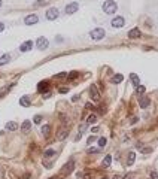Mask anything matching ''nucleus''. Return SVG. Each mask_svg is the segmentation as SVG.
<instances>
[{"label":"nucleus","instance_id":"6e6552de","mask_svg":"<svg viewBox=\"0 0 158 179\" xmlns=\"http://www.w3.org/2000/svg\"><path fill=\"white\" fill-rule=\"evenodd\" d=\"M31 48H33V42L31 41H27V42L21 43L20 51H21V52H27V51H31Z\"/></svg>","mask_w":158,"mask_h":179},{"label":"nucleus","instance_id":"f3484780","mask_svg":"<svg viewBox=\"0 0 158 179\" xmlns=\"http://www.w3.org/2000/svg\"><path fill=\"white\" fill-rule=\"evenodd\" d=\"M48 87H49L48 81H42L41 84L37 85V91H39V93H43V91H46V90H48Z\"/></svg>","mask_w":158,"mask_h":179},{"label":"nucleus","instance_id":"423d86ee","mask_svg":"<svg viewBox=\"0 0 158 179\" xmlns=\"http://www.w3.org/2000/svg\"><path fill=\"white\" fill-rule=\"evenodd\" d=\"M36 46L39 48V49H46L48 46H49V42H48V39H46V37H43V36H41V37H39V39L36 41Z\"/></svg>","mask_w":158,"mask_h":179},{"label":"nucleus","instance_id":"bb28decb","mask_svg":"<svg viewBox=\"0 0 158 179\" xmlns=\"http://www.w3.org/2000/svg\"><path fill=\"white\" fill-rule=\"evenodd\" d=\"M49 129H51V127H49L48 124H45V125L42 127V134H43V136H48V134H49Z\"/></svg>","mask_w":158,"mask_h":179},{"label":"nucleus","instance_id":"a878e982","mask_svg":"<svg viewBox=\"0 0 158 179\" xmlns=\"http://www.w3.org/2000/svg\"><path fill=\"white\" fill-rule=\"evenodd\" d=\"M145 91H146V88H145L143 85H139V87H136V94H139V96H140V94H143Z\"/></svg>","mask_w":158,"mask_h":179},{"label":"nucleus","instance_id":"4c0bfd02","mask_svg":"<svg viewBox=\"0 0 158 179\" xmlns=\"http://www.w3.org/2000/svg\"><path fill=\"white\" fill-rule=\"evenodd\" d=\"M96 137L94 136H91V137H88V143H91V142H93V140H94Z\"/></svg>","mask_w":158,"mask_h":179},{"label":"nucleus","instance_id":"e433bc0d","mask_svg":"<svg viewBox=\"0 0 158 179\" xmlns=\"http://www.w3.org/2000/svg\"><path fill=\"white\" fill-rule=\"evenodd\" d=\"M85 108H87V109H93V105H91V103H87Z\"/></svg>","mask_w":158,"mask_h":179},{"label":"nucleus","instance_id":"79ce46f5","mask_svg":"<svg viewBox=\"0 0 158 179\" xmlns=\"http://www.w3.org/2000/svg\"><path fill=\"white\" fill-rule=\"evenodd\" d=\"M51 179H57V178H51Z\"/></svg>","mask_w":158,"mask_h":179},{"label":"nucleus","instance_id":"393cba45","mask_svg":"<svg viewBox=\"0 0 158 179\" xmlns=\"http://www.w3.org/2000/svg\"><path fill=\"white\" fill-rule=\"evenodd\" d=\"M106 142H108L106 137H100V139H99V148H100V149L104 148V146H106Z\"/></svg>","mask_w":158,"mask_h":179},{"label":"nucleus","instance_id":"20e7f679","mask_svg":"<svg viewBox=\"0 0 158 179\" xmlns=\"http://www.w3.org/2000/svg\"><path fill=\"white\" fill-rule=\"evenodd\" d=\"M58 15H60V12H58V9H57V8H51V9H48V10H46V20H49V21L57 20V18H58Z\"/></svg>","mask_w":158,"mask_h":179},{"label":"nucleus","instance_id":"f8f14e48","mask_svg":"<svg viewBox=\"0 0 158 179\" xmlns=\"http://www.w3.org/2000/svg\"><path fill=\"white\" fill-rule=\"evenodd\" d=\"M110 164H112V155H106V157L103 158V161H101V167L103 169H108Z\"/></svg>","mask_w":158,"mask_h":179},{"label":"nucleus","instance_id":"a19ab883","mask_svg":"<svg viewBox=\"0 0 158 179\" xmlns=\"http://www.w3.org/2000/svg\"><path fill=\"white\" fill-rule=\"evenodd\" d=\"M0 6H2V0H0Z\"/></svg>","mask_w":158,"mask_h":179},{"label":"nucleus","instance_id":"473e14b6","mask_svg":"<svg viewBox=\"0 0 158 179\" xmlns=\"http://www.w3.org/2000/svg\"><path fill=\"white\" fill-rule=\"evenodd\" d=\"M151 151H152L151 148H145V149H142V152H143V154H149Z\"/></svg>","mask_w":158,"mask_h":179},{"label":"nucleus","instance_id":"4be33fe9","mask_svg":"<svg viewBox=\"0 0 158 179\" xmlns=\"http://www.w3.org/2000/svg\"><path fill=\"white\" fill-rule=\"evenodd\" d=\"M97 120H99L97 115H96V113H91L89 117L87 118V124H96V122H97Z\"/></svg>","mask_w":158,"mask_h":179},{"label":"nucleus","instance_id":"c756f323","mask_svg":"<svg viewBox=\"0 0 158 179\" xmlns=\"http://www.w3.org/2000/svg\"><path fill=\"white\" fill-rule=\"evenodd\" d=\"M46 5V0H37V2H34V6H43Z\"/></svg>","mask_w":158,"mask_h":179},{"label":"nucleus","instance_id":"c9c22d12","mask_svg":"<svg viewBox=\"0 0 158 179\" xmlns=\"http://www.w3.org/2000/svg\"><path fill=\"white\" fill-rule=\"evenodd\" d=\"M3 30H5V24L0 22V31H3Z\"/></svg>","mask_w":158,"mask_h":179},{"label":"nucleus","instance_id":"4468645a","mask_svg":"<svg viewBox=\"0 0 158 179\" xmlns=\"http://www.w3.org/2000/svg\"><path fill=\"white\" fill-rule=\"evenodd\" d=\"M89 94H91V99H93V100H99V99H100V94L97 93L96 85H93V87L89 88Z\"/></svg>","mask_w":158,"mask_h":179},{"label":"nucleus","instance_id":"37998d69","mask_svg":"<svg viewBox=\"0 0 158 179\" xmlns=\"http://www.w3.org/2000/svg\"><path fill=\"white\" fill-rule=\"evenodd\" d=\"M103 179H108V178H103Z\"/></svg>","mask_w":158,"mask_h":179},{"label":"nucleus","instance_id":"39448f33","mask_svg":"<svg viewBox=\"0 0 158 179\" xmlns=\"http://www.w3.org/2000/svg\"><path fill=\"white\" fill-rule=\"evenodd\" d=\"M78 9H79V3H78V2H72V3H69L67 6H66L64 12H66L67 15H72V14H75Z\"/></svg>","mask_w":158,"mask_h":179},{"label":"nucleus","instance_id":"cd10ccee","mask_svg":"<svg viewBox=\"0 0 158 179\" xmlns=\"http://www.w3.org/2000/svg\"><path fill=\"white\" fill-rule=\"evenodd\" d=\"M33 121H34V124H41L42 122V115H36L33 118Z\"/></svg>","mask_w":158,"mask_h":179},{"label":"nucleus","instance_id":"9b49d317","mask_svg":"<svg viewBox=\"0 0 158 179\" xmlns=\"http://www.w3.org/2000/svg\"><path fill=\"white\" fill-rule=\"evenodd\" d=\"M73 167H75V163L70 160L67 164L64 166V169H63V172H61V173H63V175H67V173H70V172L73 170Z\"/></svg>","mask_w":158,"mask_h":179},{"label":"nucleus","instance_id":"a211bd4d","mask_svg":"<svg viewBox=\"0 0 158 179\" xmlns=\"http://www.w3.org/2000/svg\"><path fill=\"white\" fill-rule=\"evenodd\" d=\"M17 129H18V124L14 122V121H9V122L6 124V130H8V131H15Z\"/></svg>","mask_w":158,"mask_h":179},{"label":"nucleus","instance_id":"2eb2a0df","mask_svg":"<svg viewBox=\"0 0 158 179\" xmlns=\"http://www.w3.org/2000/svg\"><path fill=\"white\" fill-rule=\"evenodd\" d=\"M30 103H31V100H30V97H27V96H22V97L20 99V105L24 106V108L30 106Z\"/></svg>","mask_w":158,"mask_h":179},{"label":"nucleus","instance_id":"412c9836","mask_svg":"<svg viewBox=\"0 0 158 179\" xmlns=\"http://www.w3.org/2000/svg\"><path fill=\"white\" fill-rule=\"evenodd\" d=\"M130 79H131V82H133L134 87H139L140 81H139V76H137L136 73H131V75H130Z\"/></svg>","mask_w":158,"mask_h":179},{"label":"nucleus","instance_id":"6ab92c4d","mask_svg":"<svg viewBox=\"0 0 158 179\" xmlns=\"http://www.w3.org/2000/svg\"><path fill=\"white\" fill-rule=\"evenodd\" d=\"M134 161H136V152H130L127 158V166H133Z\"/></svg>","mask_w":158,"mask_h":179},{"label":"nucleus","instance_id":"1a4fd4ad","mask_svg":"<svg viewBox=\"0 0 158 179\" xmlns=\"http://www.w3.org/2000/svg\"><path fill=\"white\" fill-rule=\"evenodd\" d=\"M140 30L136 27V29H131L130 31H128V37H130V39H137V37H140Z\"/></svg>","mask_w":158,"mask_h":179},{"label":"nucleus","instance_id":"72a5a7b5","mask_svg":"<svg viewBox=\"0 0 158 179\" xmlns=\"http://www.w3.org/2000/svg\"><path fill=\"white\" fill-rule=\"evenodd\" d=\"M76 76H78V73H76V72H73V73H70V75H69V78H70V79H75Z\"/></svg>","mask_w":158,"mask_h":179},{"label":"nucleus","instance_id":"f03ea898","mask_svg":"<svg viewBox=\"0 0 158 179\" xmlns=\"http://www.w3.org/2000/svg\"><path fill=\"white\" fill-rule=\"evenodd\" d=\"M104 36H106V31H104V29H101V27H97V29L89 31V37H91V41H94V42L103 41Z\"/></svg>","mask_w":158,"mask_h":179},{"label":"nucleus","instance_id":"5701e85b","mask_svg":"<svg viewBox=\"0 0 158 179\" xmlns=\"http://www.w3.org/2000/svg\"><path fill=\"white\" fill-rule=\"evenodd\" d=\"M67 134H69V131L67 130H60V133H58V140H63V139H66L67 137Z\"/></svg>","mask_w":158,"mask_h":179},{"label":"nucleus","instance_id":"0eeeda50","mask_svg":"<svg viewBox=\"0 0 158 179\" xmlns=\"http://www.w3.org/2000/svg\"><path fill=\"white\" fill-rule=\"evenodd\" d=\"M37 21H39V17H37L36 14L27 15V17L24 18V22L27 24V25H33V24H37Z\"/></svg>","mask_w":158,"mask_h":179},{"label":"nucleus","instance_id":"58836bf2","mask_svg":"<svg viewBox=\"0 0 158 179\" xmlns=\"http://www.w3.org/2000/svg\"><path fill=\"white\" fill-rule=\"evenodd\" d=\"M137 120H139V118H137V117H134L133 120H131V122H133V124H134V122H137Z\"/></svg>","mask_w":158,"mask_h":179},{"label":"nucleus","instance_id":"b1692460","mask_svg":"<svg viewBox=\"0 0 158 179\" xmlns=\"http://www.w3.org/2000/svg\"><path fill=\"white\" fill-rule=\"evenodd\" d=\"M52 155H55V151H54V149H46V151L43 152V157H45V158H49V157H52Z\"/></svg>","mask_w":158,"mask_h":179},{"label":"nucleus","instance_id":"f704fd0d","mask_svg":"<svg viewBox=\"0 0 158 179\" xmlns=\"http://www.w3.org/2000/svg\"><path fill=\"white\" fill-rule=\"evenodd\" d=\"M67 91H69V88H66V87H64V88H63V87L60 88V93H61V94H63V93H67Z\"/></svg>","mask_w":158,"mask_h":179},{"label":"nucleus","instance_id":"2f4dec72","mask_svg":"<svg viewBox=\"0 0 158 179\" xmlns=\"http://www.w3.org/2000/svg\"><path fill=\"white\" fill-rule=\"evenodd\" d=\"M151 179H158V173L157 172H152L151 173Z\"/></svg>","mask_w":158,"mask_h":179},{"label":"nucleus","instance_id":"dca6fc26","mask_svg":"<svg viewBox=\"0 0 158 179\" xmlns=\"http://www.w3.org/2000/svg\"><path fill=\"white\" fill-rule=\"evenodd\" d=\"M30 129H31V121L25 120V121L21 124V130H22L24 133H27V131H30Z\"/></svg>","mask_w":158,"mask_h":179},{"label":"nucleus","instance_id":"ea45409f","mask_svg":"<svg viewBox=\"0 0 158 179\" xmlns=\"http://www.w3.org/2000/svg\"><path fill=\"white\" fill-rule=\"evenodd\" d=\"M113 179H121V178H120V176H115V178H113Z\"/></svg>","mask_w":158,"mask_h":179},{"label":"nucleus","instance_id":"f257e3e1","mask_svg":"<svg viewBox=\"0 0 158 179\" xmlns=\"http://www.w3.org/2000/svg\"><path fill=\"white\" fill-rule=\"evenodd\" d=\"M101 8H103V12L108 14V15H113L118 10V5H116L115 0H104V3H103Z\"/></svg>","mask_w":158,"mask_h":179},{"label":"nucleus","instance_id":"7ed1b4c3","mask_svg":"<svg viewBox=\"0 0 158 179\" xmlns=\"http://www.w3.org/2000/svg\"><path fill=\"white\" fill-rule=\"evenodd\" d=\"M110 25L113 29H122L125 25V18L124 17H115L112 21H110Z\"/></svg>","mask_w":158,"mask_h":179},{"label":"nucleus","instance_id":"7c9ffc66","mask_svg":"<svg viewBox=\"0 0 158 179\" xmlns=\"http://www.w3.org/2000/svg\"><path fill=\"white\" fill-rule=\"evenodd\" d=\"M66 76H67V73H66V72H63V73H58V75H55V78H57V79H60V78H66Z\"/></svg>","mask_w":158,"mask_h":179},{"label":"nucleus","instance_id":"ddd939ff","mask_svg":"<svg viewBox=\"0 0 158 179\" xmlns=\"http://www.w3.org/2000/svg\"><path fill=\"white\" fill-rule=\"evenodd\" d=\"M122 81H124V76H122L121 73L113 75V76H112V79H110V82H112V84H121Z\"/></svg>","mask_w":158,"mask_h":179},{"label":"nucleus","instance_id":"9d476101","mask_svg":"<svg viewBox=\"0 0 158 179\" xmlns=\"http://www.w3.org/2000/svg\"><path fill=\"white\" fill-rule=\"evenodd\" d=\"M139 105H140V108H142V109H146V108L151 105V100H149V97H140V100H139Z\"/></svg>","mask_w":158,"mask_h":179},{"label":"nucleus","instance_id":"aec40b11","mask_svg":"<svg viewBox=\"0 0 158 179\" xmlns=\"http://www.w3.org/2000/svg\"><path fill=\"white\" fill-rule=\"evenodd\" d=\"M9 60H10V55H9V54H3L2 57H0V66H5V64H8Z\"/></svg>","mask_w":158,"mask_h":179},{"label":"nucleus","instance_id":"c85d7f7f","mask_svg":"<svg viewBox=\"0 0 158 179\" xmlns=\"http://www.w3.org/2000/svg\"><path fill=\"white\" fill-rule=\"evenodd\" d=\"M99 151H100V148H89L88 149V154H97Z\"/></svg>","mask_w":158,"mask_h":179}]
</instances>
